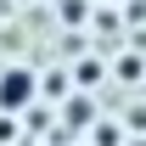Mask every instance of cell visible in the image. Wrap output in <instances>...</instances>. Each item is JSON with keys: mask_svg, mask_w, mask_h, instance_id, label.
Listing matches in <instances>:
<instances>
[{"mask_svg": "<svg viewBox=\"0 0 146 146\" xmlns=\"http://www.w3.org/2000/svg\"><path fill=\"white\" fill-rule=\"evenodd\" d=\"M90 112H96V101H90V96H84V90H79V96H68V101H62V118H68L73 129H84V124H96Z\"/></svg>", "mask_w": 146, "mask_h": 146, "instance_id": "7a4b0ae2", "label": "cell"}, {"mask_svg": "<svg viewBox=\"0 0 146 146\" xmlns=\"http://www.w3.org/2000/svg\"><path fill=\"white\" fill-rule=\"evenodd\" d=\"M73 73H79V90H90L96 79H101V62H96V56H84V62H79Z\"/></svg>", "mask_w": 146, "mask_h": 146, "instance_id": "3957f363", "label": "cell"}, {"mask_svg": "<svg viewBox=\"0 0 146 146\" xmlns=\"http://www.w3.org/2000/svg\"><path fill=\"white\" fill-rule=\"evenodd\" d=\"M39 96V73L28 62H6L0 68V112H28Z\"/></svg>", "mask_w": 146, "mask_h": 146, "instance_id": "6da1fadb", "label": "cell"}, {"mask_svg": "<svg viewBox=\"0 0 146 146\" xmlns=\"http://www.w3.org/2000/svg\"><path fill=\"white\" fill-rule=\"evenodd\" d=\"M84 11H90L84 0H62V23H84Z\"/></svg>", "mask_w": 146, "mask_h": 146, "instance_id": "277c9868", "label": "cell"}, {"mask_svg": "<svg viewBox=\"0 0 146 146\" xmlns=\"http://www.w3.org/2000/svg\"><path fill=\"white\" fill-rule=\"evenodd\" d=\"M107 6H112V0H107Z\"/></svg>", "mask_w": 146, "mask_h": 146, "instance_id": "52a82bcc", "label": "cell"}, {"mask_svg": "<svg viewBox=\"0 0 146 146\" xmlns=\"http://www.w3.org/2000/svg\"><path fill=\"white\" fill-rule=\"evenodd\" d=\"M118 79H141V56H124V62H112Z\"/></svg>", "mask_w": 146, "mask_h": 146, "instance_id": "5b68a950", "label": "cell"}, {"mask_svg": "<svg viewBox=\"0 0 146 146\" xmlns=\"http://www.w3.org/2000/svg\"><path fill=\"white\" fill-rule=\"evenodd\" d=\"M96 146H124V129H112V124H101V129H96Z\"/></svg>", "mask_w": 146, "mask_h": 146, "instance_id": "8992f818", "label": "cell"}]
</instances>
